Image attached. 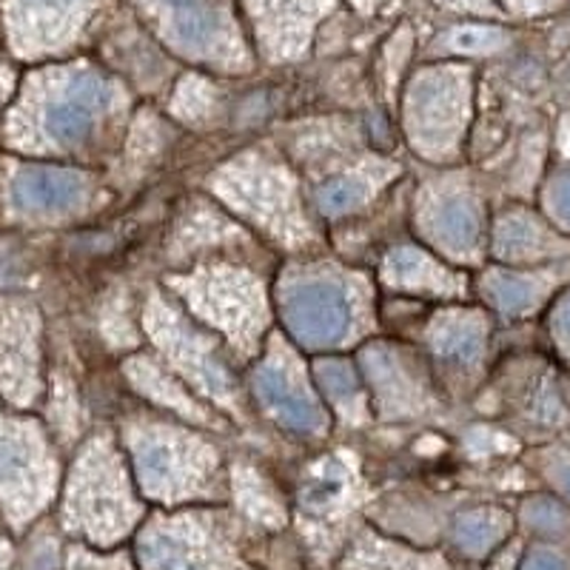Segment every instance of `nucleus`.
<instances>
[{
    "label": "nucleus",
    "mask_w": 570,
    "mask_h": 570,
    "mask_svg": "<svg viewBox=\"0 0 570 570\" xmlns=\"http://www.w3.org/2000/svg\"><path fill=\"white\" fill-rule=\"evenodd\" d=\"M371 188H374L371 177L348 171V175L334 177V180L320 188L317 206L325 217H343V214L354 212L356 206H363L368 200Z\"/></svg>",
    "instance_id": "a878e982"
},
{
    "label": "nucleus",
    "mask_w": 570,
    "mask_h": 570,
    "mask_svg": "<svg viewBox=\"0 0 570 570\" xmlns=\"http://www.w3.org/2000/svg\"><path fill=\"white\" fill-rule=\"evenodd\" d=\"M508 46V32L497 27H460L442 38V49L454 55H493Z\"/></svg>",
    "instance_id": "bb28decb"
},
{
    "label": "nucleus",
    "mask_w": 570,
    "mask_h": 570,
    "mask_svg": "<svg viewBox=\"0 0 570 570\" xmlns=\"http://www.w3.org/2000/svg\"><path fill=\"white\" fill-rule=\"evenodd\" d=\"M522 570H568V568H564V559L559 557V553L548 551V548H539V551H533L531 557H528L525 568Z\"/></svg>",
    "instance_id": "2f4dec72"
},
{
    "label": "nucleus",
    "mask_w": 570,
    "mask_h": 570,
    "mask_svg": "<svg viewBox=\"0 0 570 570\" xmlns=\"http://www.w3.org/2000/svg\"><path fill=\"white\" fill-rule=\"evenodd\" d=\"M562 485H564V491L570 493V468H568V473H564V480H562Z\"/></svg>",
    "instance_id": "72a5a7b5"
},
{
    "label": "nucleus",
    "mask_w": 570,
    "mask_h": 570,
    "mask_svg": "<svg viewBox=\"0 0 570 570\" xmlns=\"http://www.w3.org/2000/svg\"><path fill=\"white\" fill-rule=\"evenodd\" d=\"M124 104L120 89L100 71L86 66L58 71L32 98L35 129L18 135V140L52 151L86 149L120 115Z\"/></svg>",
    "instance_id": "f03ea898"
},
{
    "label": "nucleus",
    "mask_w": 570,
    "mask_h": 570,
    "mask_svg": "<svg viewBox=\"0 0 570 570\" xmlns=\"http://www.w3.org/2000/svg\"><path fill=\"white\" fill-rule=\"evenodd\" d=\"M314 380L320 383V389L325 391L337 411L348 420H363L365 405H363V391H360V380H356L354 365L345 363V360H317L312 365Z\"/></svg>",
    "instance_id": "5701e85b"
},
{
    "label": "nucleus",
    "mask_w": 570,
    "mask_h": 570,
    "mask_svg": "<svg viewBox=\"0 0 570 570\" xmlns=\"http://www.w3.org/2000/svg\"><path fill=\"white\" fill-rule=\"evenodd\" d=\"M91 195L89 177L63 169H23L12 180V200L20 212L58 217L78 212Z\"/></svg>",
    "instance_id": "4468645a"
},
{
    "label": "nucleus",
    "mask_w": 570,
    "mask_h": 570,
    "mask_svg": "<svg viewBox=\"0 0 570 570\" xmlns=\"http://www.w3.org/2000/svg\"><path fill=\"white\" fill-rule=\"evenodd\" d=\"M508 528H511L508 513L497 511V508H476V511L462 513L456 519L454 539L465 553L482 557V553H488L505 539Z\"/></svg>",
    "instance_id": "b1692460"
},
{
    "label": "nucleus",
    "mask_w": 570,
    "mask_h": 570,
    "mask_svg": "<svg viewBox=\"0 0 570 570\" xmlns=\"http://www.w3.org/2000/svg\"><path fill=\"white\" fill-rule=\"evenodd\" d=\"M471 100V71L456 66L422 71L405 95V129L420 155L448 160L460 151Z\"/></svg>",
    "instance_id": "0eeeda50"
},
{
    "label": "nucleus",
    "mask_w": 570,
    "mask_h": 570,
    "mask_svg": "<svg viewBox=\"0 0 570 570\" xmlns=\"http://www.w3.org/2000/svg\"><path fill=\"white\" fill-rule=\"evenodd\" d=\"M188 308L240 351L254 354L268 325V299L257 277L234 266H203L171 277Z\"/></svg>",
    "instance_id": "39448f33"
},
{
    "label": "nucleus",
    "mask_w": 570,
    "mask_h": 570,
    "mask_svg": "<svg viewBox=\"0 0 570 570\" xmlns=\"http://www.w3.org/2000/svg\"><path fill=\"white\" fill-rule=\"evenodd\" d=\"M559 285V274L553 266L542 268H491L482 274V292L491 299L502 317H528L539 312L553 288Z\"/></svg>",
    "instance_id": "2eb2a0df"
},
{
    "label": "nucleus",
    "mask_w": 570,
    "mask_h": 570,
    "mask_svg": "<svg viewBox=\"0 0 570 570\" xmlns=\"http://www.w3.org/2000/svg\"><path fill=\"white\" fill-rule=\"evenodd\" d=\"M160 12L171 43L188 58L203 63H223L228 52V32L220 9L212 0H149Z\"/></svg>",
    "instance_id": "ddd939ff"
},
{
    "label": "nucleus",
    "mask_w": 570,
    "mask_h": 570,
    "mask_svg": "<svg viewBox=\"0 0 570 570\" xmlns=\"http://www.w3.org/2000/svg\"><path fill=\"white\" fill-rule=\"evenodd\" d=\"M354 570H442L436 557H420L383 539H363L351 553Z\"/></svg>",
    "instance_id": "393cba45"
},
{
    "label": "nucleus",
    "mask_w": 570,
    "mask_h": 570,
    "mask_svg": "<svg viewBox=\"0 0 570 570\" xmlns=\"http://www.w3.org/2000/svg\"><path fill=\"white\" fill-rule=\"evenodd\" d=\"M428 340L434 354L448 365L473 368L485 356L488 320L482 312H468V308L442 312L428 328Z\"/></svg>",
    "instance_id": "f3484780"
},
{
    "label": "nucleus",
    "mask_w": 570,
    "mask_h": 570,
    "mask_svg": "<svg viewBox=\"0 0 570 570\" xmlns=\"http://www.w3.org/2000/svg\"><path fill=\"white\" fill-rule=\"evenodd\" d=\"M214 191L234 206L248 220L266 228L288 246H303L308 240V226L299 212L297 183L292 171L263 155H246L228 163L214 177Z\"/></svg>",
    "instance_id": "423d86ee"
},
{
    "label": "nucleus",
    "mask_w": 570,
    "mask_h": 570,
    "mask_svg": "<svg viewBox=\"0 0 570 570\" xmlns=\"http://www.w3.org/2000/svg\"><path fill=\"white\" fill-rule=\"evenodd\" d=\"M129 451L142 491L160 502L200 497L217 480V454L200 436L166 422H146L129 431Z\"/></svg>",
    "instance_id": "20e7f679"
},
{
    "label": "nucleus",
    "mask_w": 570,
    "mask_h": 570,
    "mask_svg": "<svg viewBox=\"0 0 570 570\" xmlns=\"http://www.w3.org/2000/svg\"><path fill=\"white\" fill-rule=\"evenodd\" d=\"M142 570H237V557L217 519L203 513L157 519L142 531Z\"/></svg>",
    "instance_id": "1a4fd4ad"
},
{
    "label": "nucleus",
    "mask_w": 570,
    "mask_h": 570,
    "mask_svg": "<svg viewBox=\"0 0 570 570\" xmlns=\"http://www.w3.org/2000/svg\"><path fill=\"white\" fill-rule=\"evenodd\" d=\"M38 442L12 431H0V499L9 505H43L49 473L40 462Z\"/></svg>",
    "instance_id": "dca6fc26"
},
{
    "label": "nucleus",
    "mask_w": 570,
    "mask_h": 570,
    "mask_svg": "<svg viewBox=\"0 0 570 570\" xmlns=\"http://www.w3.org/2000/svg\"><path fill=\"white\" fill-rule=\"evenodd\" d=\"M252 385L254 396L279 425L294 434H325L328 416L314 396L299 360L279 340L268 343L266 360L254 371Z\"/></svg>",
    "instance_id": "9d476101"
},
{
    "label": "nucleus",
    "mask_w": 570,
    "mask_h": 570,
    "mask_svg": "<svg viewBox=\"0 0 570 570\" xmlns=\"http://www.w3.org/2000/svg\"><path fill=\"white\" fill-rule=\"evenodd\" d=\"M146 328H149L160 354L169 360V365L183 380H188L226 411H240V391H237L232 371L220 360V351L208 334L197 331L157 294L146 308Z\"/></svg>",
    "instance_id": "6e6552de"
},
{
    "label": "nucleus",
    "mask_w": 570,
    "mask_h": 570,
    "mask_svg": "<svg viewBox=\"0 0 570 570\" xmlns=\"http://www.w3.org/2000/svg\"><path fill=\"white\" fill-rule=\"evenodd\" d=\"M528 522H533L537 528H559L564 522V513L559 511L553 502H533L531 508H528Z\"/></svg>",
    "instance_id": "7c9ffc66"
},
{
    "label": "nucleus",
    "mask_w": 570,
    "mask_h": 570,
    "mask_svg": "<svg viewBox=\"0 0 570 570\" xmlns=\"http://www.w3.org/2000/svg\"><path fill=\"white\" fill-rule=\"evenodd\" d=\"M493 257L517 268H539L570 257V240L548 217L511 206L499 214L491 232Z\"/></svg>",
    "instance_id": "f8f14e48"
},
{
    "label": "nucleus",
    "mask_w": 570,
    "mask_h": 570,
    "mask_svg": "<svg viewBox=\"0 0 570 570\" xmlns=\"http://www.w3.org/2000/svg\"><path fill=\"white\" fill-rule=\"evenodd\" d=\"M420 226L428 240L456 263H476L485 248V214L465 180L434 183L422 195Z\"/></svg>",
    "instance_id": "9b49d317"
},
{
    "label": "nucleus",
    "mask_w": 570,
    "mask_h": 570,
    "mask_svg": "<svg viewBox=\"0 0 570 570\" xmlns=\"http://www.w3.org/2000/svg\"><path fill=\"white\" fill-rule=\"evenodd\" d=\"M544 217L570 240V169L557 171L548 177L542 188Z\"/></svg>",
    "instance_id": "cd10ccee"
},
{
    "label": "nucleus",
    "mask_w": 570,
    "mask_h": 570,
    "mask_svg": "<svg viewBox=\"0 0 570 570\" xmlns=\"http://www.w3.org/2000/svg\"><path fill=\"white\" fill-rule=\"evenodd\" d=\"M0 374L7 376L9 389L18 396L35 391V323L20 314L12 331L0 343Z\"/></svg>",
    "instance_id": "412c9836"
},
{
    "label": "nucleus",
    "mask_w": 570,
    "mask_h": 570,
    "mask_svg": "<svg viewBox=\"0 0 570 570\" xmlns=\"http://www.w3.org/2000/svg\"><path fill=\"white\" fill-rule=\"evenodd\" d=\"M363 368L374 385L376 400L383 402L385 414H414L425 405V389L416 383L420 376L396 351L383 348V345L365 351Z\"/></svg>",
    "instance_id": "6ab92c4d"
},
{
    "label": "nucleus",
    "mask_w": 570,
    "mask_h": 570,
    "mask_svg": "<svg viewBox=\"0 0 570 570\" xmlns=\"http://www.w3.org/2000/svg\"><path fill=\"white\" fill-rule=\"evenodd\" d=\"M89 7V0H18V20L23 27V40L32 43H49L60 40L71 20Z\"/></svg>",
    "instance_id": "4be33fe9"
},
{
    "label": "nucleus",
    "mask_w": 570,
    "mask_h": 570,
    "mask_svg": "<svg viewBox=\"0 0 570 570\" xmlns=\"http://www.w3.org/2000/svg\"><path fill=\"white\" fill-rule=\"evenodd\" d=\"M126 374H129L131 385L140 391L142 396L160 402L166 409L177 411L180 416L191 422H200V425H212L214 416L208 414L203 405H197V400L183 389L180 383H175V376L163 368L160 363H155L149 354H137L126 363Z\"/></svg>",
    "instance_id": "aec40b11"
},
{
    "label": "nucleus",
    "mask_w": 570,
    "mask_h": 570,
    "mask_svg": "<svg viewBox=\"0 0 570 570\" xmlns=\"http://www.w3.org/2000/svg\"><path fill=\"white\" fill-rule=\"evenodd\" d=\"M140 505L131 497L129 473L106 436L89 442L66 491V522L91 542L111 544L135 528Z\"/></svg>",
    "instance_id": "7ed1b4c3"
},
{
    "label": "nucleus",
    "mask_w": 570,
    "mask_h": 570,
    "mask_svg": "<svg viewBox=\"0 0 570 570\" xmlns=\"http://www.w3.org/2000/svg\"><path fill=\"white\" fill-rule=\"evenodd\" d=\"M277 299L285 328L312 351L354 343L368 320L363 279L328 263L292 268L279 283Z\"/></svg>",
    "instance_id": "f257e3e1"
},
{
    "label": "nucleus",
    "mask_w": 570,
    "mask_h": 570,
    "mask_svg": "<svg viewBox=\"0 0 570 570\" xmlns=\"http://www.w3.org/2000/svg\"><path fill=\"white\" fill-rule=\"evenodd\" d=\"M513 9H519V12H539V9H548L553 7V3H559V0H508Z\"/></svg>",
    "instance_id": "473e14b6"
},
{
    "label": "nucleus",
    "mask_w": 570,
    "mask_h": 570,
    "mask_svg": "<svg viewBox=\"0 0 570 570\" xmlns=\"http://www.w3.org/2000/svg\"><path fill=\"white\" fill-rule=\"evenodd\" d=\"M383 277L391 288L400 292H422L436 294V297H460L465 294V277L454 268L442 266L425 252L411 246L394 248L385 257Z\"/></svg>",
    "instance_id": "a211bd4d"
},
{
    "label": "nucleus",
    "mask_w": 570,
    "mask_h": 570,
    "mask_svg": "<svg viewBox=\"0 0 570 570\" xmlns=\"http://www.w3.org/2000/svg\"><path fill=\"white\" fill-rule=\"evenodd\" d=\"M188 86H183L175 98V111L186 120H203L206 115H212V89H208L203 80H186Z\"/></svg>",
    "instance_id": "c85d7f7f"
},
{
    "label": "nucleus",
    "mask_w": 570,
    "mask_h": 570,
    "mask_svg": "<svg viewBox=\"0 0 570 570\" xmlns=\"http://www.w3.org/2000/svg\"><path fill=\"white\" fill-rule=\"evenodd\" d=\"M551 334L557 348L570 360V292H564L557 299L551 312Z\"/></svg>",
    "instance_id": "c756f323"
}]
</instances>
